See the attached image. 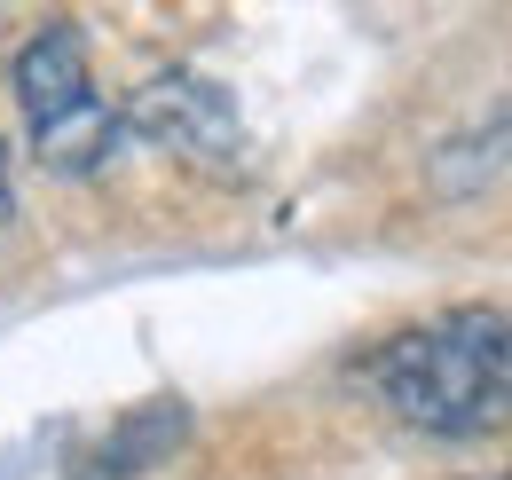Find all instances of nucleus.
Instances as JSON below:
<instances>
[{"label": "nucleus", "mask_w": 512, "mask_h": 480, "mask_svg": "<svg viewBox=\"0 0 512 480\" xmlns=\"http://www.w3.org/2000/svg\"><path fill=\"white\" fill-rule=\"evenodd\" d=\"M371 386L402 425L473 441L512 418V315L505 307H449L434 323L386 339L371 355Z\"/></svg>", "instance_id": "1"}, {"label": "nucleus", "mask_w": 512, "mask_h": 480, "mask_svg": "<svg viewBox=\"0 0 512 480\" xmlns=\"http://www.w3.org/2000/svg\"><path fill=\"white\" fill-rule=\"evenodd\" d=\"M16 103H24L32 158L48 174H95V166H111V150L127 134L119 111L95 95L79 24H48V32L24 40V56H16Z\"/></svg>", "instance_id": "2"}, {"label": "nucleus", "mask_w": 512, "mask_h": 480, "mask_svg": "<svg viewBox=\"0 0 512 480\" xmlns=\"http://www.w3.org/2000/svg\"><path fill=\"white\" fill-rule=\"evenodd\" d=\"M119 126L158 142V150H174V158H190V166H221V174L245 158V119H237L229 87L205 79V71H182V63L150 71L134 87V103L119 111Z\"/></svg>", "instance_id": "3"}, {"label": "nucleus", "mask_w": 512, "mask_h": 480, "mask_svg": "<svg viewBox=\"0 0 512 480\" xmlns=\"http://www.w3.org/2000/svg\"><path fill=\"white\" fill-rule=\"evenodd\" d=\"M182 433H190V410H182V402H142V410H127V418L79 457L71 480H134L142 465H158L166 449H182Z\"/></svg>", "instance_id": "4"}, {"label": "nucleus", "mask_w": 512, "mask_h": 480, "mask_svg": "<svg viewBox=\"0 0 512 480\" xmlns=\"http://www.w3.org/2000/svg\"><path fill=\"white\" fill-rule=\"evenodd\" d=\"M8 205H16V189H8V142H0V221H8Z\"/></svg>", "instance_id": "5"}, {"label": "nucleus", "mask_w": 512, "mask_h": 480, "mask_svg": "<svg viewBox=\"0 0 512 480\" xmlns=\"http://www.w3.org/2000/svg\"><path fill=\"white\" fill-rule=\"evenodd\" d=\"M497 480H512V473H497Z\"/></svg>", "instance_id": "6"}]
</instances>
